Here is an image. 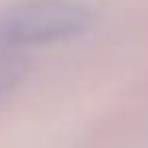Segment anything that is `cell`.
<instances>
[{"label":"cell","mask_w":148,"mask_h":148,"mask_svg":"<svg viewBox=\"0 0 148 148\" xmlns=\"http://www.w3.org/2000/svg\"><path fill=\"white\" fill-rule=\"evenodd\" d=\"M92 22L87 7L74 0H24L0 15V42L11 46L61 42Z\"/></svg>","instance_id":"6da1fadb"},{"label":"cell","mask_w":148,"mask_h":148,"mask_svg":"<svg viewBox=\"0 0 148 148\" xmlns=\"http://www.w3.org/2000/svg\"><path fill=\"white\" fill-rule=\"evenodd\" d=\"M26 72V57L20 46L0 42V98L9 94Z\"/></svg>","instance_id":"7a4b0ae2"}]
</instances>
